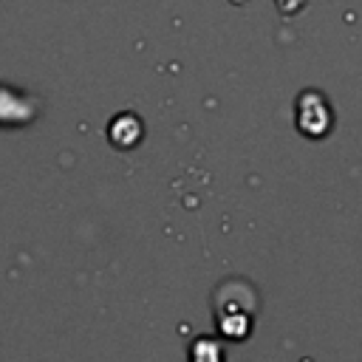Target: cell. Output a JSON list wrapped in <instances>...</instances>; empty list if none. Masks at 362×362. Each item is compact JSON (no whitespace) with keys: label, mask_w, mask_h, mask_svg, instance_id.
Instances as JSON below:
<instances>
[{"label":"cell","mask_w":362,"mask_h":362,"mask_svg":"<svg viewBox=\"0 0 362 362\" xmlns=\"http://www.w3.org/2000/svg\"><path fill=\"white\" fill-rule=\"evenodd\" d=\"M189 362H223V348L212 337H198L189 348Z\"/></svg>","instance_id":"obj_1"}]
</instances>
